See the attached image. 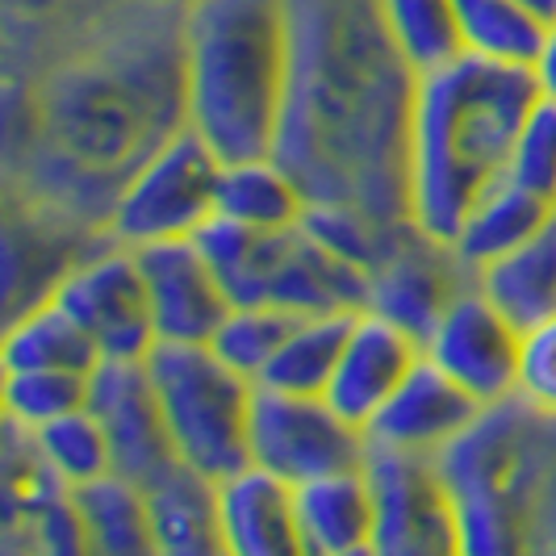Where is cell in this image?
<instances>
[{"label":"cell","mask_w":556,"mask_h":556,"mask_svg":"<svg viewBox=\"0 0 556 556\" xmlns=\"http://www.w3.org/2000/svg\"><path fill=\"white\" fill-rule=\"evenodd\" d=\"M293 63L277 160L309 201L406 223V117L415 72L393 51L377 0H289Z\"/></svg>","instance_id":"6da1fadb"},{"label":"cell","mask_w":556,"mask_h":556,"mask_svg":"<svg viewBox=\"0 0 556 556\" xmlns=\"http://www.w3.org/2000/svg\"><path fill=\"white\" fill-rule=\"evenodd\" d=\"M540 101L531 67L456 55L415 80L406 117V223L452 243L481 197L506 176L528 110Z\"/></svg>","instance_id":"7a4b0ae2"},{"label":"cell","mask_w":556,"mask_h":556,"mask_svg":"<svg viewBox=\"0 0 556 556\" xmlns=\"http://www.w3.org/2000/svg\"><path fill=\"white\" fill-rule=\"evenodd\" d=\"M293 63L289 0H193L180 29V117L223 164L277 155Z\"/></svg>","instance_id":"3957f363"},{"label":"cell","mask_w":556,"mask_h":556,"mask_svg":"<svg viewBox=\"0 0 556 556\" xmlns=\"http://www.w3.org/2000/svg\"><path fill=\"white\" fill-rule=\"evenodd\" d=\"M142 364L176 460L210 481L243 469L255 381L235 372L210 343H155Z\"/></svg>","instance_id":"277c9868"},{"label":"cell","mask_w":556,"mask_h":556,"mask_svg":"<svg viewBox=\"0 0 556 556\" xmlns=\"http://www.w3.org/2000/svg\"><path fill=\"white\" fill-rule=\"evenodd\" d=\"M223 155L185 122L167 130L113 193L110 239L147 248L164 239H197L218 218Z\"/></svg>","instance_id":"5b68a950"},{"label":"cell","mask_w":556,"mask_h":556,"mask_svg":"<svg viewBox=\"0 0 556 556\" xmlns=\"http://www.w3.org/2000/svg\"><path fill=\"white\" fill-rule=\"evenodd\" d=\"M368 435L334 410L323 393H293L255 386L248 418V460L289 485L309 477L361 469Z\"/></svg>","instance_id":"8992f818"},{"label":"cell","mask_w":556,"mask_h":556,"mask_svg":"<svg viewBox=\"0 0 556 556\" xmlns=\"http://www.w3.org/2000/svg\"><path fill=\"white\" fill-rule=\"evenodd\" d=\"M47 298L80 323L101 361H142L155 348L139 255L126 243H113L101 255L72 264Z\"/></svg>","instance_id":"52a82bcc"},{"label":"cell","mask_w":556,"mask_h":556,"mask_svg":"<svg viewBox=\"0 0 556 556\" xmlns=\"http://www.w3.org/2000/svg\"><path fill=\"white\" fill-rule=\"evenodd\" d=\"M523 331L469 280L422 339V356L447 372L481 410L515 397Z\"/></svg>","instance_id":"ba28073f"},{"label":"cell","mask_w":556,"mask_h":556,"mask_svg":"<svg viewBox=\"0 0 556 556\" xmlns=\"http://www.w3.org/2000/svg\"><path fill=\"white\" fill-rule=\"evenodd\" d=\"M364 473L372 481V502H377L372 553H456V502L440 460L368 447Z\"/></svg>","instance_id":"9c48e42d"},{"label":"cell","mask_w":556,"mask_h":556,"mask_svg":"<svg viewBox=\"0 0 556 556\" xmlns=\"http://www.w3.org/2000/svg\"><path fill=\"white\" fill-rule=\"evenodd\" d=\"M135 255H139L155 343H210L235 302L201 243L164 239L135 248Z\"/></svg>","instance_id":"30bf717a"},{"label":"cell","mask_w":556,"mask_h":556,"mask_svg":"<svg viewBox=\"0 0 556 556\" xmlns=\"http://www.w3.org/2000/svg\"><path fill=\"white\" fill-rule=\"evenodd\" d=\"M88 410L105 427L113 473L151 485L176 460L142 361H101L88 377Z\"/></svg>","instance_id":"8fae6325"},{"label":"cell","mask_w":556,"mask_h":556,"mask_svg":"<svg viewBox=\"0 0 556 556\" xmlns=\"http://www.w3.org/2000/svg\"><path fill=\"white\" fill-rule=\"evenodd\" d=\"M469 273L452 255L447 243L418 235L410 223L397 226L390 251L368 273V302L364 306L393 318L397 327L415 334L418 343L435 327L444 306L469 285Z\"/></svg>","instance_id":"7c38bea8"},{"label":"cell","mask_w":556,"mask_h":556,"mask_svg":"<svg viewBox=\"0 0 556 556\" xmlns=\"http://www.w3.org/2000/svg\"><path fill=\"white\" fill-rule=\"evenodd\" d=\"M418 361H422V343L415 334L386 314L364 306L352 314L343 352H339V364H334L323 397L364 431L393 397V390L415 372Z\"/></svg>","instance_id":"4fadbf2b"},{"label":"cell","mask_w":556,"mask_h":556,"mask_svg":"<svg viewBox=\"0 0 556 556\" xmlns=\"http://www.w3.org/2000/svg\"><path fill=\"white\" fill-rule=\"evenodd\" d=\"M477 418H481V406L473 397L422 356L415 372L393 390L390 402L364 427V435H368V447H381V452L440 460Z\"/></svg>","instance_id":"5bb4252c"},{"label":"cell","mask_w":556,"mask_h":556,"mask_svg":"<svg viewBox=\"0 0 556 556\" xmlns=\"http://www.w3.org/2000/svg\"><path fill=\"white\" fill-rule=\"evenodd\" d=\"M218 502V535L223 553L239 556H289L302 553L298 544V510H293V485L277 473L243 465L235 473L214 481Z\"/></svg>","instance_id":"9a60e30c"},{"label":"cell","mask_w":556,"mask_h":556,"mask_svg":"<svg viewBox=\"0 0 556 556\" xmlns=\"http://www.w3.org/2000/svg\"><path fill=\"white\" fill-rule=\"evenodd\" d=\"M298 510V544L309 556H356L372 553L377 535V502L372 481L361 469L309 477L293 485Z\"/></svg>","instance_id":"2e32d148"},{"label":"cell","mask_w":556,"mask_h":556,"mask_svg":"<svg viewBox=\"0 0 556 556\" xmlns=\"http://www.w3.org/2000/svg\"><path fill=\"white\" fill-rule=\"evenodd\" d=\"M309 214V193L277 155H251L223 164L218 218L248 230H289Z\"/></svg>","instance_id":"e0dca14e"},{"label":"cell","mask_w":556,"mask_h":556,"mask_svg":"<svg viewBox=\"0 0 556 556\" xmlns=\"http://www.w3.org/2000/svg\"><path fill=\"white\" fill-rule=\"evenodd\" d=\"M473 280L477 289L519 331H528L535 323L553 318L556 314V210L531 239H523L519 248L506 251L494 264H485Z\"/></svg>","instance_id":"ac0fdd59"},{"label":"cell","mask_w":556,"mask_h":556,"mask_svg":"<svg viewBox=\"0 0 556 556\" xmlns=\"http://www.w3.org/2000/svg\"><path fill=\"white\" fill-rule=\"evenodd\" d=\"M147 490V519H151V544L155 553L201 556L223 553L218 535V502L214 481L193 473L185 465H172Z\"/></svg>","instance_id":"d6986e66"},{"label":"cell","mask_w":556,"mask_h":556,"mask_svg":"<svg viewBox=\"0 0 556 556\" xmlns=\"http://www.w3.org/2000/svg\"><path fill=\"white\" fill-rule=\"evenodd\" d=\"M553 210L556 205H548L544 197L528 193V189H519L502 176L498 185L469 210V218L460 223L447 248L460 260V268L469 277H477L485 264H494L506 251L519 248L523 239H531L540 226L548 223Z\"/></svg>","instance_id":"ffe728a7"},{"label":"cell","mask_w":556,"mask_h":556,"mask_svg":"<svg viewBox=\"0 0 556 556\" xmlns=\"http://www.w3.org/2000/svg\"><path fill=\"white\" fill-rule=\"evenodd\" d=\"M84 553H155L147 490L122 473H105L72 490Z\"/></svg>","instance_id":"44dd1931"},{"label":"cell","mask_w":556,"mask_h":556,"mask_svg":"<svg viewBox=\"0 0 556 556\" xmlns=\"http://www.w3.org/2000/svg\"><path fill=\"white\" fill-rule=\"evenodd\" d=\"M456 26L465 55L531 67L556 22H544L519 0H456Z\"/></svg>","instance_id":"7402d4cb"},{"label":"cell","mask_w":556,"mask_h":556,"mask_svg":"<svg viewBox=\"0 0 556 556\" xmlns=\"http://www.w3.org/2000/svg\"><path fill=\"white\" fill-rule=\"evenodd\" d=\"M4 368H72V372H92L101 364L97 343L84 334V327L55 306L51 298H42L38 306H29L22 318L9 323L4 334Z\"/></svg>","instance_id":"603a6c76"},{"label":"cell","mask_w":556,"mask_h":556,"mask_svg":"<svg viewBox=\"0 0 556 556\" xmlns=\"http://www.w3.org/2000/svg\"><path fill=\"white\" fill-rule=\"evenodd\" d=\"M356 309H327V314H302L289 339L280 343L277 361L268 364V372L255 386H273V390L293 393H323L331 381L343 339L352 327Z\"/></svg>","instance_id":"cb8c5ba5"},{"label":"cell","mask_w":556,"mask_h":556,"mask_svg":"<svg viewBox=\"0 0 556 556\" xmlns=\"http://www.w3.org/2000/svg\"><path fill=\"white\" fill-rule=\"evenodd\" d=\"M377 13H381L393 51L415 76H427L456 55H465L460 26H456V0H377Z\"/></svg>","instance_id":"d4e9b609"},{"label":"cell","mask_w":556,"mask_h":556,"mask_svg":"<svg viewBox=\"0 0 556 556\" xmlns=\"http://www.w3.org/2000/svg\"><path fill=\"white\" fill-rule=\"evenodd\" d=\"M29 444L38 452V460L55 473V481H63L67 490H76L84 481L113 473V452L105 427L97 422V415L84 406L72 415L55 418L38 431H29Z\"/></svg>","instance_id":"484cf974"},{"label":"cell","mask_w":556,"mask_h":556,"mask_svg":"<svg viewBox=\"0 0 556 556\" xmlns=\"http://www.w3.org/2000/svg\"><path fill=\"white\" fill-rule=\"evenodd\" d=\"M298 309L268 306V302H239L230 306L223 327L214 331L210 348L223 356L235 372H243L248 381H260L268 372V364L277 361L280 343L298 327Z\"/></svg>","instance_id":"4316f807"},{"label":"cell","mask_w":556,"mask_h":556,"mask_svg":"<svg viewBox=\"0 0 556 556\" xmlns=\"http://www.w3.org/2000/svg\"><path fill=\"white\" fill-rule=\"evenodd\" d=\"M88 377L72 368H4V418L22 431H38L55 418L88 406Z\"/></svg>","instance_id":"83f0119b"},{"label":"cell","mask_w":556,"mask_h":556,"mask_svg":"<svg viewBox=\"0 0 556 556\" xmlns=\"http://www.w3.org/2000/svg\"><path fill=\"white\" fill-rule=\"evenodd\" d=\"M506 180L556 205V101H535L515 135Z\"/></svg>","instance_id":"f1b7e54d"},{"label":"cell","mask_w":556,"mask_h":556,"mask_svg":"<svg viewBox=\"0 0 556 556\" xmlns=\"http://www.w3.org/2000/svg\"><path fill=\"white\" fill-rule=\"evenodd\" d=\"M515 402H523L535 418H556V314L523 331Z\"/></svg>","instance_id":"f546056e"},{"label":"cell","mask_w":556,"mask_h":556,"mask_svg":"<svg viewBox=\"0 0 556 556\" xmlns=\"http://www.w3.org/2000/svg\"><path fill=\"white\" fill-rule=\"evenodd\" d=\"M531 76H535L540 97H544V101H556V26L548 29L540 55H535V63H531Z\"/></svg>","instance_id":"4dcf8cb0"},{"label":"cell","mask_w":556,"mask_h":556,"mask_svg":"<svg viewBox=\"0 0 556 556\" xmlns=\"http://www.w3.org/2000/svg\"><path fill=\"white\" fill-rule=\"evenodd\" d=\"M519 4H528L531 13H540L544 22H556V0H519Z\"/></svg>","instance_id":"1f68e13d"}]
</instances>
